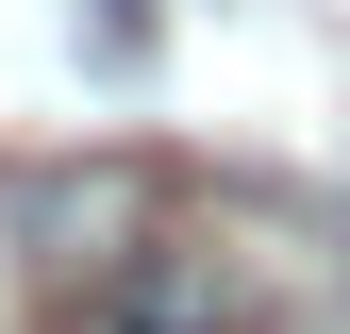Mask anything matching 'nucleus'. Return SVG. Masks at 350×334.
Returning <instances> with one entry per match:
<instances>
[{
  "label": "nucleus",
  "instance_id": "1",
  "mask_svg": "<svg viewBox=\"0 0 350 334\" xmlns=\"http://www.w3.org/2000/svg\"><path fill=\"white\" fill-rule=\"evenodd\" d=\"M0 234H17L33 301H83V284H117L167 234V167L150 151H33L17 184H0Z\"/></svg>",
  "mask_w": 350,
  "mask_h": 334
},
{
  "label": "nucleus",
  "instance_id": "3",
  "mask_svg": "<svg viewBox=\"0 0 350 334\" xmlns=\"http://www.w3.org/2000/svg\"><path fill=\"white\" fill-rule=\"evenodd\" d=\"M83 67H100V84H134V0H83Z\"/></svg>",
  "mask_w": 350,
  "mask_h": 334
},
{
  "label": "nucleus",
  "instance_id": "2",
  "mask_svg": "<svg viewBox=\"0 0 350 334\" xmlns=\"http://www.w3.org/2000/svg\"><path fill=\"white\" fill-rule=\"evenodd\" d=\"M33 334H300V301H284V268H267L250 234H184V218H167L117 284L51 301Z\"/></svg>",
  "mask_w": 350,
  "mask_h": 334
}]
</instances>
